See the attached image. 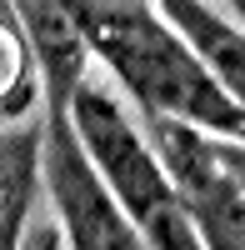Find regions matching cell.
I'll use <instances>...</instances> for the list:
<instances>
[{"instance_id":"1","label":"cell","mask_w":245,"mask_h":250,"mask_svg":"<svg viewBox=\"0 0 245 250\" xmlns=\"http://www.w3.org/2000/svg\"><path fill=\"white\" fill-rule=\"evenodd\" d=\"M95 65L120 80L140 115H170L205 135L245 145V105L220 90L195 45L155 0H80Z\"/></svg>"},{"instance_id":"2","label":"cell","mask_w":245,"mask_h":250,"mask_svg":"<svg viewBox=\"0 0 245 250\" xmlns=\"http://www.w3.org/2000/svg\"><path fill=\"white\" fill-rule=\"evenodd\" d=\"M70 120H75V135L85 145V155L95 160L100 180L110 185L120 210L140 230V240L155 250H200V235H195L185 205H180L165 165L155 155L145 125L125 110V100L115 95V85L105 75L90 70L75 85Z\"/></svg>"},{"instance_id":"3","label":"cell","mask_w":245,"mask_h":250,"mask_svg":"<svg viewBox=\"0 0 245 250\" xmlns=\"http://www.w3.org/2000/svg\"><path fill=\"white\" fill-rule=\"evenodd\" d=\"M35 165L45 180V195L55 205L60 235L75 250H140V230L130 215L120 210V200L110 195V185L100 180L95 160L85 155V145L75 135V120L65 115H45V130L35 140Z\"/></svg>"},{"instance_id":"4","label":"cell","mask_w":245,"mask_h":250,"mask_svg":"<svg viewBox=\"0 0 245 250\" xmlns=\"http://www.w3.org/2000/svg\"><path fill=\"white\" fill-rule=\"evenodd\" d=\"M140 120H145V135L160 165H165L180 205H185L200 245L245 250V185L220 160L215 135L195 130L185 120H170V115H140Z\"/></svg>"},{"instance_id":"5","label":"cell","mask_w":245,"mask_h":250,"mask_svg":"<svg viewBox=\"0 0 245 250\" xmlns=\"http://www.w3.org/2000/svg\"><path fill=\"white\" fill-rule=\"evenodd\" d=\"M20 15V30L30 40L35 75H40V105L45 115H65L75 85L95 70V50L85 40L80 0H10Z\"/></svg>"},{"instance_id":"6","label":"cell","mask_w":245,"mask_h":250,"mask_svg":"<svg viewBox=\"0 0 245 250\" xmlns=\"http://www.w3.org/2000/svg\"><path fill=\"white\" fill-rule=\"evenodd\" d=\"M165 20L195 45L205 70L220 80V90L245 105V25L225 15L215 0H155Z\"/></svg>"},{"instance_id":"7","label":"cell","mask_w":245,"mask_h":250,"mask_svg":"<svg viewBox=\"0 0 245 250\" xmlns=\"http://www.w3.org/2000/svg\"><path fill=\"white\" fill-rule=\"evenodd\" d=\"M40 100V75L30 40L20 30V15H0V120L25 115Z\"/></svg>"},{"instance_id":"8","label":"cell","mask_w":245,"mask_h":250,"mask_svg":"<svg viewBox=\"0 0 245 250\" xmlns=\"http://www.w3.org/2000/svg\"><path fill=\"white\" fill-rule=\"evenodd\" d=\"M215 150H220V160H225L230 170L240 175V185H245V145H240V140H220V135H215Z\"/></svg>"},{"instance_id":"9","label":"cell","mask_w":245,"mask_h":250,"mask_svg":"<svg viewBox=\"0 0 245 250\" xmlns=\"http://www.w3.org/2000/svg\"><path fill=\"white\" fill-rule=\"evenodd\" d=\"M215 5H220V10H225V15H235V20H240V25H245V0H215Z\"/></svg>"},{"instance_id":"10","label":"cell","mask_w":245,"mask_h":250,"mask_svg":"<svg viewBox=\"0 0 245 250\" xmlns=\"http://www.w3.org/2000/svg\"><path fill=\"white\" fill-rule=\"evenodd\" d=\"M0 15H15V5H10V0H0Z\"/></svg>"}]
</instances>
